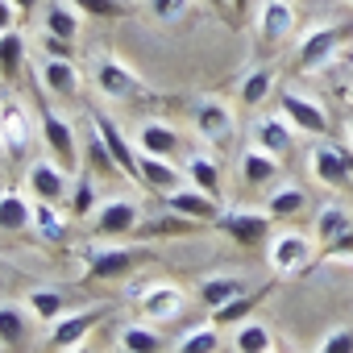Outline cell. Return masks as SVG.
<instances>
[{
	"instance_id": "24",
	"label": "cell",
	"mask_w": 353,
	"mask_h": 353,
	"mask_svg": "<svg viewBox=\"0 0 353 353\" xmlns=\"http://www.w3.org/2000/svg\"><path fill=\"white\" fill-rule=\"evenodd\" d=\"M0 229H5V233L34 229V200H26L13 188H0Z\"/></svg>"
},
{
	"instance_id": "27",
	"label": "cell",
	"mask_w": 353,
	"mask_h": 353,
	"mask_svg": "<svg viewBox=\"0 0 353 353\" xmlns=\"http://www.w3.org/2000/svg\"><path fill=\"white\" fill-rule=\"evenodd\" d=\"M183 170H188V183H192V188H200V192H208V196H216V200H221V166H216V158H212V154L192 150Z\"/></svg>"
},
{
	"instance_id": "41",
	"label": "cell",
	"mask_w": 353,
	"mask_h": 353,
	"mask_svg": "<svg viewBox=\"0 0 353 353\" xmlns=\"http://www.w3.org/2000/svg\"><path fill=\"white\" fill-rule=\"evenodd\" d=\"M316 353H353V328H332V332L316 345Z\"/></svg>"
},
{
	"instance_id": "11",
	"label": "cell",
	"mask_w": 353,
	"mask_h": 353,
	"mask_svg": "<svg viewBox=\"0 0 353 353\" xmlns=\"http://www.w3.org/2000/svg\"><path fill=\"white\" fill-rule=\"evenodd\" d=\"M137 183L158 192V196H170V192H179L188 183V170H179L170 158H158V154H137Z\"/></svg>"
},
{
	"instance_id": "9",
	"label": "cell",
	"mask_w": 353,
	"mask_h": 353,
	"mask_svg": "<svg viewBox=\"0 0 353 353\" xmlns=\"http://www.w3.org/2000/svg\"><path fill=\"white\" fill-rule=\"evenodd\" d=\"M295 133H299V129H295L283 112H262V117L250 125L254 145L266 150V154H274V158H287V154L295 150Z\"/></svg>"
},
{
	"instance_id": "17",
	"label": "cell",
	"mask_w": 353,
	"mask_h": 353,
	"mask_svg": "<svg viewBox=\"0 0 353 353\" xmlns=\"http://www.w3.org/2000/svg\"><path fill=\"white\" fill-rule=\"evenodd\" d=\"M166 200V208L174 212V216H183V221H200V225H216L221 221V200L216 196H208V192H200V188H179V192H170V196H162Z\"/></svg>"
},
{
	"instance_id": "1",
	"label": "cell",
	"mask_w": 353,
	"mask_h": 353,
	"mask_svg": "<svg viewBox=\"0 0 353 353\" xmlns=\"http://www.w3.org/2000/svg\"><path fill=\"white\" fill-rule=\"evenodd\" d=\"M137 258H141V250H129V245H117V241H92L88 250H83V266H88V274L92 279H100V283H112V279H125L133 266H137Z\"/></svg>"
},
{
	"instance_id": "40",
	"label": "cell",
	"mask_w": 353,
	"mask_h": 353,
	"mask_svg": "<svg viewBox=\"0 0 353 353\" xmlns=\"http://www.w3.org/2000/svg\"><path fill=\"white\" fill-rule=\"evenodd\" d=\"M150 9H154L158 21L174 26V21H183V17L192 13V0H150Z\"/></svg>"
},
{
	"instance_id": "35",
	"label": "cell",
	"mask_w": 353,
	"mask_h": 353,
	"mask_svg": "<svg viewBox=\"0 0 353 353\" xmlns=\"http://www.w3.org/2000/svg\"><path fill=\"white\" fill-rule=\"evenodd\" d=\"M30 312H34V320H50L54 324L67 312V299L54 287H38V291H30Z\"/></svg>"
},
{
	"instance_id": "33",
	"label": "cell",
	"mask_w": 353,
	"mask_h": 353,
	"mask_svg": "<svg viewBox=\"0 0 353 353\" xmlns=\"http://www.w3.org/2000/svg\"><path fill=\"white\" fill-rule=\"evenodd\" d=\"M262 295H266V291H258V295H254V291H245V295H237V299H229V303L212 307V324H216V328H237V324L258 307V299H262Z\"/></svg>"
},
{
	"instance_id": "23",
	"label": "cell",
	"mask_w": 353,
	"mask_h": 353,
	"mask_svg": "<svg viewBox=\"0 0 353 353\" xmlns=\"http://www.w3.org/2000/svg\"><path fill=\"white\" fill-rule=\"evenodd\" d=\"M279 166H283V158H274V154H266V150H258V145H250V150H241V183L245 188H270L274 179H279Z\"/></svg>"
},
{
	"instance_id": "32",
	"label": "cell",
	"mask_w": 353,
	"mask_h": 353,
	"mask_svg": "<svg viewBox=\"0 0 353 353\" xmlns=\"http://www.w3.org/2000/svg\"><path fill=\"white\" fill-rule=\"evenodd\" d=\"M270 88H274V71H270V67H258V71H250V75L241 79L237 100H241L245 108H258V104L270 100Z\"/></svg>"
},
{
	"instance_id": "48",
	"label": "cell",
	"mask_w": 353,
	"mask_h": 353,
	"mask_svg": "<svg viewBox=\"0 0 353 353\" xmlns=\"http://www.w3.org/2000/svg\"><path fill=\"white\" fill-rule=\"evenodd\" d=\"M349 137H353V112H349Z\"/></svg>"
},
{
	"instance_id": "6",
	"label": "cell",
	"mask_w": 353,
	"mask_h": 353,
	"mask_svg": "<svg viewBox=\"0 0 353 353\" xmlns=\"http://www.w3.org/2000/svg\"><path fill=\"white\" fill-rule=\"evenodd\" d=\"M270 212L266 208H225L221 212V229L237 241V245H262L266 237H270Z\"/></svg>"
},
{
	"instance_id": "47",
	"label": "cell",
	"mask_w": 353,
	"mask_h": 353,
	"mask_svg": "<svg viewBox=\"0 0 353 353\" xmlns=\"http://www.w3.org/2000/svg\"><path fill=\"white\" fill-rule=\"evenodd\" d=\"M67 353H92V349H88V345H75V349H67Z\"/></svg>"
},
{
	"instance_id": "49",
	"label": "cell",
	"mask_w": 353,
	"mask_h": 353,
	"mask_svg": "<svg viewBox=\"0 0 353 353\" xmlns=\"http://www.w3.org/2000/svg\"><path fill=\"white\" fill-rule=\"evenodd\" d=\"M349 104H353V83H349Z\"/></svg>"
},
{
	"instance_id": "15",
	"label": "cell",
	"mask_w": 353,
	"mask_h": 353,
	"mask_svg": "<svg viewBox=\"0 0 353 353\" xmlns=\"http://www.w3.org/2000/svg\"><path fill=\"white\" fill-rule=\"evenodd\" d=\"M137 221H141V212L133 200H104L92 216V229H96V237L117 241V237H129L137 229Z\"/></svg>"
},
{
	"instance_id": "50",
	"label": "cell",
	"mask_w": 353,
	"mask_h": 353,
	"mask_svg": "<svg viewBox=\"0 0 353 353\" xmlns=\"http://www.w3.org/2000/svg\"><path fill=\"white\" fill-rule=\"evenodd\" d=\"M0 154H5V141H0Z\"/></svg>"
},
{
	"instance_id": "10",
	"label": "cell",
	"mask_w": 353,
	"mask_h": 353,
	"mask_svg": "<svg viewBox=\"0 0 353 353\" xmlns=\"http://www.w3.org/2000/svg\"><path fill=\"white\" fill-rule=\"evenodd\" d=\"M71 170H63L54 158H38L30 166V196L34 200H46V204H63L71 196Z\"/></svg>"
},
{
	"instance_id": "3",
	"label": "cell",
	"mask_w": 353,
	"mask_h": 353,
	"mask_svg": "<svg viewBox=\"0 0 353 353\" xmlns=\"http://www.w3.org/2000/svg\"><path fill=\"white\" fill-rule=\"evenodd\" d=\"M38 129H42V145H46V154L63 166V170H79V141H75V129H71V121L67 117H59V112H42L38 117Z\"/></svg>"
},
{
	"instance_id": "45",
	"label": "cell",
	"mask_w": 353,
	"mask_h": 353,
	"mask_svg": "<svg viewBox=\"0 0 353 353\" xmlns=\"http://www.w3.org/2000/svg\"><path fill=\"white\" fill-rule=\"evenodd\" d=\"M345 166H349V179H353V150L345 145Z\"/></svg>"
},
{
	"instance_id": "14",
	"label": "cell",
	"mask_w": 353,
	"mask_h": 353,
	"mask_svg": "<svg viewBox=\"0 0 353 353\" xmlns=\"http://www.w3.org/2000/svg\"><path fill=\"white\" fill-rule=\"evenodd\" d=\"M92 129H96V137L104 141L108 158L117 162V170L125 174V179H133V183H137V154H141V150H137V145H133V141L112 125V117H92Z\"/></svg>"
},
{
	"instance_id": "8",
	"label": "cell",
	"mask_w": 353,
	"mask_h": 353,
	"mask_svg": "<svg viewBox=\"0 0 353 353\" xmlns=\"http://www.w3.org/2000/svg\"><path fill=\"white\" fill-rule=\"evenodd\" d=\"M279 112L299 129V133H316V137H324L328 133V112H324V104H316L312 96H303V92H279Z\"/></svg>"
},
{
	"instance_id": "30",
	"label": "cell",
	"mask_w": 353,
	"mask_h": 353,
	"mask_svg": "<svg viewBox=\"0 0 353 353\" xmlns=\"http://www.w3.org/2000/svg\"><path fill=\"white\" fill-rule=\"evenodd\" d=\"M233 349L237 353H274V336L262 320H241L233 332Z\"/></svg>"
},
{
	"instance_id": "26",
	"label": "cell",
	"mask_w": 353,
	"mask_h": 353,
	"mask_svg": "<svg viewBox=\"0 0 353 353\" xmlns=\"http://www.w3.org/2000/svg\"><path fill=\"white\" fill-rule=\"evenodd\" d=\"M245 291H250V287H245L241 274H208V279L196 287V295H200L204 307H221V303H229V299H237V295H245Z\"/></svg>"
},
{
	"instance_id": "46",
	"label": "cell",
	"mask_w": 353,
	"mask_h": 353,
	"mask_svg": "<svg viewBox=\"0 0 353 353\" xmlns=\"http://www.w3.org/2000/svg\"><path fill=\"white\" fill-rule=\"evenodd\" d=\"M208 5H212V9H229V5H233V0H208Z\"/></svg>"
},
{
	"instance_id": "44",
	"label": "cell",
	"mask_w": 353,
	"mask_h": 353,
	"mask_svg": "<svg viewBox=\"0 0 353 353\" xmlns=\"http://www.w3.org/2000/svg\"><path fill=\"white\" fill-rule=\"evenodd\" d=\"M34 5H38V0H13V9H17V13H30Z\"/></svg>"
},
{
	"instance_id": "18",
	"label": "cell",
	"mask_w": 353,
	"mask_h": 353,
	"mask_svg": "<svg viewBox=\"0 0 353 353\" xmlns=\"http://www.w3.org/2000/svg\"><path fill=\"white\" fill-rule=\"evenodd\" d=\"M312 174L316 183L328 188V192H349V166H345V145H316L312 150Z\"/></svg>"
},
{
	"instance_id": "7",
	"label": "cell",
	"mask_w": 353,
	"mask_h": 353,
	"mask_svg": "<svg viewBox=\"0 0 353 353\" xmlns=\"http://www.w3.org/2000/svg\"><path fill=\"white\" fill-rule=\"evenodd\" d=\"M341 30L336 26H316L303 42H299V71H328L332 67V59L341 54Z\"/></svg>"
},
{
	"instance_id": "12",
	"label": "cell",
	"mask_w": 353,
	"mask_h": 353,
	"mask_svg": "<svg viewBox=\"0 0 353 353\" xmlns=\"http://www.w3.org/2000/svg\"><path fill=\"white\" fill-rule=\"evenodd\" d=\"M270 270L274 274H299L307 262H312V237L307 233H279V237H270Z\"/></svg>"
},
{
	"instance_id": "21",
	"label": "cell",
	"mask_w": 353,
	"mask_h": 353,
	"mask_svg": "<svg viewBox=\"0 0 353 353\" xmlns=\"http://www.w3.org/2000/svg\"><path fill=\"white\" fill-rule=\"evenodd\" d=\"M38 79H42L46 92L71 100V96H79V79H83V75H79V67H75L71 59H54V54H50V59L38 63Z\"/></svg>"
},
{
	"instance_id": "22",
	"label": "cell",
	"mask_w": 353,
	"mask_h": 353,
	"mask_svg": "<svg viewBox=\"0 0 353 353\" xmlns=\"http://www.w3.org/2000/svg\"><path fill=\"white\" fill-rule=\"evenodd\" d=\"M137 150L158 154V158H174V154H183V133L170 129L166 121H145L137 129Z\"/></svg>"
},
{
	"instance_id": "31",
	"label": "cell",
	"mask_w": 353,
	"mask_h": 353,
	"mask_svg": "<svg viewBox=\"0 0 353 353\" xmlns=\"http://www.w3.org/2000/svg\"><path fill=\"white\" fill-rule=\"evenodd\" d=\"M21 67H26V38H21L17 30L0 34V79H5V83H17Z\"/></svg>"
},
{
	"instance_id": "36",
	"label": "cell",
	"mask_w": 353,
	"mask_h": 353,
	"mask_svg": "<svg viewBox=\"0 0 353 353\" xmlns=\"http://www.w3.org/2000/svg\"><path fill=\"white\" fill-rule=\"evenodd\" d=\"M121 349L125 353H158L162 349V332H154L145 324H125L121 328Z\"/></svg>"
},
{
	"instance_id": "51",
	"label": "cell",
	"mask_w": 353,
	"mask_h": 353,
	"mask_svg": "<svg viewBox=\"0 0 353 353\" xmlns=\"http://www.w3.org/2000/svg\"><path fill=\"white\" fill-rule=\"evenodd\" d=\"M349 5H353V0H349Z\"/></svg>"
},
{
	"instance_id": "5",
	"label": "cell",
	"mask_w": 353,
	"mask_h": 353,
	"mask_svg": "<svg viewBox=\"0 0 353 353\" xmlns=\"http://www.w3.org/2000/svg\"><path fill=\"white\" fill-rule=\"evenodd\" d=\"M92 83H96V92L108 96V100H133V96H141V79H137L125 63H117L112 54H96V63H92Z\"/></svg>"
},
{
	"instance_id": "28",
	"label": "cell",
	"mask_w": 353,
	"mask_h": 353,
	"mask_svg": "<svg viewBox=\"0 0 353 353\" xmlns=\"http://www.w3.org/2000/svg\"><path fill=\"white\" fill-rule=\"evenodd\" d=\"M26 336H30L26 307H17V303H0V349H21Z\"/></svg>"
},
{
	"instance_id": "4",
	"label": "cell",
	"mask_w": 353,
	"mask_h": 353,
	"mask_svg": "<svg viewBox=\"0 0 353 353\" xmlns=\"http://www.w3.org/2000/svg\"><path fill=\"white\" fill-rule=\"evenodd\" d=\"M0 141L9 158H21L34 145V117L17 96H0Z\"/></svg>"
},
{
	"instance_id": "20",
	"label": "cell",
	"mask_w": 353,
	"mask_h": 353,
	"mask_svg": "<svg viewBox=\"0 0 353 353\" xmlns=\"http://www.w3.org/2000/svg\"><path fill=\"white\" fill-rule=\"evenodd\" d=\"M83 26V13L71 5V0H46L42 5V34L59 38V42H75Z\"/></svg>"
},
{
	"instance_id": "25",
	"label": "cell",
	"mask_w": 353,
	"mask_h": 353,
	"mask_svg": "<svg viewBox=\"0 0 353 353\" xmlns=\"http://www.w3.org/2000/svg\"><path fill=\"white\" fill-rule=\"evenodd\" d=\"M274 221H295L303 208H307V192L299 188V183H279V188H270V196H266V204H262Z\"/></svg>"
},
{
	"instance_id": "43",
	"label": "cell",
	"mask_w": 353,
	"mask_h": 353,
	"mask_svg": "<svg viewBox=\"0 0 353 353\" xmlns=\"http://www.w3.org/2000/svg\"><path fill=\"white\" fill-rule=\"evenodd\" d=\"M250 5H254V0H233V5H229V9H233L237 17H245V13H250Z\"/></svg>"
},
{
	"instance_id": "42",
	"label": "cell",
	"mask_w": 353,
	"mask_h": 353,
	"mask_svg": "<svg viewBox=\"0 0 353 353\" xmlns=\"http://www.w3.org/2000/svg\"><path fill=\"white\" fill-rule=\"evenodd\" d=\"M13 13H17V9H13V0H0V34H9V30H13Z\"/></svg>"
},
{
	"instance_id": "39",
	"label": "cell",
	"mask_w": 353,
	"mask_h": 353,
	"mask_svg": "<svg viewBox=\"0 0 353 353\" xmlns=\"http://www.w3.org/2000/svg\"><path fill=\"white\" fill-rule=\"evenodd\" d=\"M71 5H75L83 17H92V21H112V17H125V5H121V0H71Z\"/></svg>"
},
{
	"instance_id": "29",
	"label": "cell",
	"mask_w": 353,
	"mask_h": 353,
	"mask_svg": "<svg viewBox=\"0 0 353 353\" xmlns=\"http://www.w3.org/2000/svg\"><path fill=\"white\" fill-rule=\"evenodd\" d=\"M349 229H353V216H349L341 204H324V208H320V216H316V241H320V245L341 241Z\"/></svg>"
},
{
	"instance_id": "38",
	"label": "cell",
	"mask_w": 353,
	"mask_h": 353,
	"mask_svg": "<svg viewBox=\"0 0 353 353\" xmlns=\"http://www.w3.org/2000/svg\"><path fill=\"white\" fill-rule=\"evenodd\" d=\"M67 200H71V216H75V221H83V216H88V212L100 204V196H96V188H92L88 179H75Z\"/></svg>"
},
{
	"instance_id": "34",
	"label": "cell",
	"mask_w": 353,
	"mask_h": 353,
	"mask_svg": "<svg viewBox=\"0 0 353 353\" xmlns=\"http://www.w3.org/2000/svg\"><path fill=\"white\" fill-rule=\"evenodd\" d=\"M34 233L46 237V241H59L67 233V221L59 212V204H46V200H34Z\"/></svg>"
},
{
	"instance_id": "2",
	"label": "cell",
	"mask_w": 353,
	"mask_h": 353,
	"mask_svg": "<svg viewBox=\"0 0 353 353\" xmlns=\"http://www.w3.org/2000/svg\"><path fill=\"white\" fill-rule=\"evenodd\" d=\"M192 125H196V133H200V141H204V145H212V150H225V145H233L237 121H233V108H229L225 100H212V96H204V100L196 104V117H192Z\"/></svg>"
},
{
	"instance_id": "19",
	"label": "cell",
	"mask_w": 353,
	"mask_h": 353,
	"mask_svg": "<svg viewBox=\"0 0 353 353\" xmlns=\"http://www.w3.org/2000/svg\"><path fill=\"white\" fill-rule=\"evenodd\" d=\"M295 34V9H291V0H262V9H258V38L262 42H287Z\"/></svg>"
},
{
	"instance_id": "16",
	"label": "cell",
	"mask_w": 353,
	"mask_h": 353,
	"mask_svg": "<svg viewBox=\"0 0 353 353\" xmlns=\"http://www.w3.org/2000/svg\"><path fill=\"white\" fill-rule=\"evenodd\" d=\"M104 316H108V307H79V312H63V316L54 320V328H50V345H54V349H75V345H83V336H88Z\"/></svg>"
},
{
	"instance_id": "37",
	"label": "cell",
	"mask_w": 353,
	"mask_h": 353,
	"mask_svg": "<svg viewBox=\"0 0 353 353\" xmlns=\"http://www.w3.org/2000/svg\"><path fill=\"white\" fill-rule=\"evenodd\" d=\"M216 349H221V328H216V324L192 328L179 345H174V353H216Z\"/></svg>"
},
{
	"instance_id": "13",
	"label": "cell",
	"mask_w": 353,
	"mask_h": 353,
	"mask_svg": "<svg viewBox=\"0 0 353 353\" xmlns=\"http://www.w3.org/2000/svg\"><path fill=\"white\" fill-rule=\"evenodd\" d=\"M133 299L141 303V312L150 320H174L183 307H188V295L174 287V283H145V287H133Z\"/></svg>"
}]
</instances>
